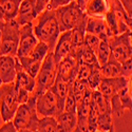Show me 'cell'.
I'll list each match as a JSON object with an SVG mask.
<instances>
[{
    "label": "cell",
    "instance_id": "cell-18",
    "mask_svg": "<svg viewBox=\"0 0 132 132\" xmlns=\"http://www.w3.org/2000/svg\"><path fill=\"white\" fill-rule=\"evenodd\" d=\"M86 33L96 35L101 39L109 38V31L107 28V23L105 18H98V17H88L87 23H86Z\"/></svg>",
    "mask_w": 132,
    "mask_h": 132
},
{
    "label": "cell",
    "instance_id": "cell-38",
    "mask_svg": "<svg viewBox=\"0 0 132 132\" xmlns=\"http://www.w3.org/2000/svg\"><path fill=\"white\" fill-rule=\"evenodd\" d=\"M118 1L122 3L126 12L132 17V0H118Z\"/></svg>",
    "mask_w": 132,
    "mask_h": 132
},
{
    "label": "cell",
    "instance_id": "cell-25",
    "mask_svg": "<svg viewBox=\"0 0 132 132\" xmlns=\"http://www.w3.org/2000/svg\"><path fill=\"white\" fill-rule=\"evenodd\" d=\"M92 101H93V103L95 104V106H96V108L98 110V114L111 112V106H110L109 98L104 96L100 91L93 90V92H92Z\"/></svg>",
    "mask_w": 132,
    "mask_h": 132
},
{
    "label": "cell",
    "instance_id": "cell-40",
    "mask_svg": "<svg viewBox=\"0 0 132 132\" xmlns=\"http://www.w3.org/2000/svg\"><path fill=\"white\" fill-rule=\"evenodd\" d=\"M4 21H5V20H4V17H3V12H2L1 6H0V27L3 24Z\"/></svg>",
    "mask_w": 132,
    "mask_h": 132
},
{
    "label": "cell",
    "instance_id": "cell-9",
    "mask_svg": "<svg viewBox=\"0 0 132 132\" xmlns=\"http://www.w3.org/2000/svg\"><path fill=\"white\" fill-rule=\"evenodd\" d=\"M38 39L36 38L34 31H33V23H27L20 26L19 29V43L16 57H27L31 54L34 47L37 45Z\"/></svg>",
    "mask_w": 132,
    "mask_h": 132
},
{
    "label": "cell",
    "instance_id": "cell-6",
    "mask_svg": "<svg viewBox=\"0 0 132 132\" xmlns=\"http://www.w3.org/2000/svg\"><path fill=\"white\" fill-rule=\"evenodd\" d=\"M18 106L14 82L2 84L0 86V115L4 123L13 119Z\"/></svg>",
    "mask_w": 132,
    "mask_h": 132
},
{
    "label": "cell",
    "instance_id": "cell-29",
    "mask_svg": "<svg viewBox=\"0 0 132 132\" xmlns=\"http://www.w3.org/2000/svg\"><path fill=\"white\" fill-rule=\"evenodd\" d=\"M78 61L79 63H85V64H89V65H98L100 67V64L97 62V59H96V55L93 51H91L88 47H86L84 45V48L79 54L78 56Z\"/></svg>",
    "mask_w": 132,
    "mask_h": 132
},
{
    "label": "cell",
    "instance_id": "cell-14",
    "mask_svg": "<svg viewBox=\"0 0 132 132\" xmlns=\"http://www.w3.org/2000/svg\"><path fill=\"white\" fill-rule=\"evenodd\" d=\"M16 56H0V79L2 84L14 82L16 77Z\"/></svg>",
    "mask_w": 132,
    "mask_h": 132
},
{
    "label": "cell",
    "instance_id": "cell-17",
    "mask_svg": "<svg viewBox=\"0 0 132 132\" xmlns=\"http://www.w3.org/2000/svg\"><path fill=\"white\" fill-rule=\"evenodd\" d=\"M110 7L111 5L109 0H88L85 6V13L88 17L104 18Z\"/></svg>",
    "mask_w": 132,
    "mask_h": 132
},
{
    "label": "cell",
    "instance_id": "cell-45",
    "mask_svg": "<svg viewBox=\"0 0 132 132\" xmlns=\"http://www.w3.org/2000/svg\"><path fill=\"white\" fill-rule=\"evenodd\" d=\"M93 132H101V131H93ZM111 132H115V130H114V129H113V130H112V131H111Z\"/></svg>",
    "mask_w": 132,
    "mask_h": 132
},
{
    "label": "cell",
    "instance_id": "cell-2",
    "mask_svg": "<svg viewBox=\"0 0 132 132\" xmlns=\"http://www.w3.org/2000/svg\"><path fill=\"white\" fill-rule=\"evenodd\" d=\"M54 13L59 26L60 33L71 31L88 19V16L75 0L65 5L55 9Z\"/></svg>",
    "mask_w": 132,
    "mask_h": 132
},
{
    "label": "cell",
    "instance_id": "cell-35",
    "mask_svg": "<svg viewBox=\"0 0 132 132\" xmlns=\"http://www.w3.org/2000/svg\"><path fill=\"white\" fill-rule=\"evenodd\" d=\"M50 0H35V15L36 17L48 9Z\"/></svg>",
    "mask_w": 132,
    "mask_h": 132
},
{
    "label": "cell",
    "instance_id": "cell-10",
    "mask_svg": "<svg viewBox=\"0 0 132 132\" xmlns=\"http://www.w3.org/2000/svg\"><path fill=\"white\" fill-rule=\"evenodd\" d=\"M110 106H111L112 115L115 114L116 116H122L125 110L132 109V98H131V88L130 85L125 87L118 93L113 95L110 98Z\"/></svg>",
    "mask_w": 132,
    "mask_h": 132
},
{
    "label": "cell",
    "instance_id": "cell-16",
    "mask_svg": "<svg viewBox=\"0 0 132 132\" xmlns=\"http://www.w3.org/2000/svg\"><path fill=\"white\" fill-rule=\"evenodd\" d=\"M16 60V77L14 80V85L16 89H22L28 91L32 94L35 88V78L30 76L21 67V64L18 60V58H15Z\"/></svg>",
    "mask_w": 132,
    "mask_h": 132
},
{
    "label": "cell",
    "instance_id": "cell-34",
    "mask_svg": "<svg viewBox=\"0 0 132 132\" xmlns=\"http://www.w3.org/2000/svg\"><path fill=\"white\" fill-rule=\"evenodd\" d=\"M131 74H132V59L129 58L126 61L120 63V75L128 79H131Z\"/></svg>",
    "mask_w": 132,
    "mask_h": 132
},
{
    "label": "cell",
    "instance_id": "cell-24",
    "mask_svg": "<svg viewBox=\"0 0 132 132\" xmlns=\"http://www.w3.org/2000/svg\"><path fill=\"white\" fill-rule=\"evenodd\" d=\"M21 67L22 69L30 75L32 77H36V75L41 67V63L42 61L40 60H36V59H33L32 57L30 56H27V57H17Z\"/></svg>",
    "mask_w": 132,
    "mask_h": 132
},
{
    "label": "cell",
    "instance_id": "cell-30",
    "mask_svg": "<svg viewBox=\"0 0 132 132\" xmlns=\"http://www.w3.org/2000/svg\"><path fill=\"white\" fill-rule=\"evenodd\" d=\"M49 52H50V49L46 43L42 42V41H38L37 45L34 47V49H33V51L31 52V54L29 56L32 57L33 59L42 61L45 59V57L49 54Z\"/></svg>",
    "mask_w": 132,
    "mask_h": 132
},
{
    "label": "cell",
    "instance_id": "cell-28",
    "mask_svg": "<svg viewBox=\"0 0 132 132\" xmlns=\"http://www.w3.org/2000/svg\"><path fill=\"white\" fill-rule=\"evenodd\" d=\"M57 122L55 117H40L36 132H56Z\"/></svg>",
    "mask_w": 132,
    "mask_h": 132
},
{
    "label": "cell",
    "instance_id": "cell-13",
    "mask_svg": "<svg viewBox=\"0 0 132 132\" xmlns=\"http://www.w3.org/2000/svg\"><path fill=\"white\" fill-rule=\"evenodd\" d=\"M79 61L73 56H68L57 63V76L67 82H73L76 78Z\"/></svg>",
    "mask_w": 132,
    "mask_h": 132
},
{
    "label": "cell",
    "instance_id": "cell-23",
    "mask_svg": "<svg viewBox=\"0 0 132 132\" xmlns=\"http://www.w3.org/2000/svg\"><path fill=\"white\" fill-rule=\"evenodd\" d=\"M90 103L82 102L76 108V117H77V127L84 132H88V116H89Z\"/></svg>",
    "mask_w": 132,
    "mask_h": 132
},
{
    "label": "cell",
    "instance_id": "cell-32",
    "mask_svg": "<svg viewBox=\"0 0 132 132\" xmlns=\"http://www.w3.org/2000/svg\"><path fill=\"white\" fill-rule=\"evenodd\" d=\"M102 80V76H101V73H100V67H94L93 68V71L90 75V77L88 78V86L91 90H96L98 85H100Z\"/></svg>",
    "mask_w": 132,
    "mask_h": 132
},
{
    "label": "cell",
    "instance_id": "cell-22",
    "mask_svg": "<svg viewBox=\"0 0 132 132\" xmlns=\"http://www.w3.org/2000/svg\"><path fill=\"white\" fill-rule=\"evenodd\" d=\"M55 118H56L57 124L59 126H61L62 128H64L68 132H72L76 127H77V117H76V113L62 111Z\"/></svg>",
    "mask_w": 132,
    "mask_h": 132
},
{
    "label": "cell",
    "instance_id": "cell-12",
    "mask_svg": "<svg viewBox=\"0 0 132 132\" xmlns=\"http://www.w3.org/2000/svg\"><path fill=\"white\" fill-rule=\"evenodd\" d=\"M71 50H72V31H65L60 33L56 43H55V47L52 51L56 64L65 57L70 56Z\"/></svg>",
    "mask_w": 132,
    "mask_h": 132
},
{
    "label": "cell",
    "instance_id": "cell-11",
    "mask_svg": "<svg viewBox=\"0 0 132 132\" xmlns=\"http://www.w3.org/2000/svg\"><path fill=\"white\" fill-rule=\"evenodd\" d=\"M130 81L131 79H128L122 75L110 78H102L96 90L100 91L104 96L110 100L113 95H115L122 89H124L125 87L130 85Z\"/></svg>",
    "mask_w": 132,
    "mask_h": 132
},
{
    "label": "cell",
    "instance_id": "cell-36",
    "mask_svg": "<svg viewBox=\"0 0 132 132\" xmlns=\"http://www.w3.org/2000/svg\"><path fill=\"white\" fill-rule=\"evenodd\" d=\"M71 1H73V0H50L48 9L55 10V9L59 7V6H62V5H65V4L70 3Z\"/></svg>",
    "mask_w": 132,
    "mask_h": 132
},
{
    "label": "cell",
    "instance_id": "cell-42",
    "mask_svg": "<svg viewBox=\"0 0 132 132\" xmlns=\"http://www.w3.org/2000/svg\"><path fill=\"white\" fill-rule=\"evenodd\" d=\"M72 132H84V131H82V130H80L78 127H76V128H75V129H74Z\"/></svg>",
    "mask_w": 132,
    "mask_h": 132
},
{
    "label": "cell",
    "instance_id": "cell-15",
    "mask_svg": "<svg viewBox=\"0 0 132 132\" xmlns=\"http://www.w3.org/2000/svg\"><path fill=\"white\" fill-rule=\"evenodd\" d=\"M35 18V0H21L15 18L16 22L19 26H23L33 22Z\"/></svg>",
    "mask_w": 132,
    "mask_h": 132
},
{
    "label": "cell",
    "instance_id": "cell-3",
    "mask_svg": "<svg viewBox=\"0 0 132 132\" xmlns=\"http://www.w3.org/2000/svg\"><path fill=\"white\" fill-rule=\"evenodd\" d=\"M57 76V64L54 60L53 52L50 51L49 54L42 60L41 67L35 77V88L32 92V96L38 97L42 93L50 90L55 82Z\"/></svg>",
    "mask_w": 132,
    "mask_h": 132
},
{
    "label": "cell",
    "instance_id": "cell-27",
    "mask_svg": "<svg viewBox=\"0 0 132 132\" xmlns=\"http://www.w3.org/2000/svg\"><path fill=\"white\" fill-rule=\"evenodd\" d=\"M114 129L113 119H112V113H103L98 114L97 122H96V131L101 132H111Z\"/></svg>",
    "mask_w": 132,
    "mask_h": 132
},
{
    "label": "cell",
    "instance_id": "cell-8",
    "mask_svg": "<svg viewBox=\"0 0 132 132\" xmlns=\"http://www.w3.org/2000/svg\"><path fill=\"white\" fill-rule=\"evenodd\" d=\"M36 111L39 117H56L62 112L51 89L36 98Z\"/></svg>",
    "mask_w": 132,
    "mask_h": 132
},
{
    "label": "cell",
    "instance_id": "cell-31",
    "mask_svg": "<svg viewBox=\"0 0 132 132\" xmlns=\"http://www.w3.org/2000/svg\"><path fill=\"white\" fill-rule=\"evenodd\" d=\"M98 67V65H95ZM93 65H89V64H85V63H79L78 67V71H77V75H76L75 79H79V80H88V78L90 77V75L93 71Z\"/></svg>",
    "mask_w": 132,
    "mask_h": 132
},
{
    "label": "cell",
    "instance_id": "cell-1",
    "mask_svg": "<svg viewBox=\"0 0 132 132\" xmlns=\"http://www.w3.org/2000/svg\"><path fill=\"white\" fill-rule=\"evenodd\" d=\"M33 21V31L38 41L45 42L49 47L50 51H53L55 43H56L60 30L59 26L55 17L54 10L47 9L42 13H40Z\"/></svg>",
    "mask_w": 132,
    "mask_h": 132
},
{
    "label": "cell",
    "instance_id": "cell-20",
    "mask_svg": "<svg viewBox=\"0 0 132 132\" xmlns=\"http://www.w3.org/2000/svg\"><path fill=\"white\" fill-rule=\"evenodd\" d=\"M21 0H0V6L2 9L5 21L14 20L17 16Z\"/></svg>",
    "mask_w": 132,
    "mask_h": 132
},
{
    "label": "cell",
    "instance_id": "cell-4",
    "mask_svg": "<svg viewBox=\"0 0 132 132\" xmlns=\"http://www.w3.org/2000/svg\"><path fill=\"white\" fill-rule=\"evenodd\" d=\"M39 116L36 111V97L30 96L29 101L18 106L12 122L18 130H30L35 132L37 130Z\"/></svg>",
    "mask_w": 132,
    "mask_h": 132
},
{
    "label": "cell",
    "instance_id": "cell-44",
    "mask_svg": "<svg viewBox=\"0 0 132 132\" xmlns=\"http://www.w3.org/2000/svg\"><path fill=\"white\" fill-rule=\"evenodd\" d=\"M17 132H33V131H30V130H18Z\"/></svg>",
    "mask_w": 132,
    "mask_h": 132
},
{
    "label": "cell",
    "instance_id": "cell-41",
    "mask_svg": "<svg viewBox=\"0 0 132 132\" xmlns=\"http://www.w3.org/2000/svg\"><path fill=\"white\" fill-rule=\"evenodd\" d=\"M56 132H68V131L65 130L64 128H62L61 126H59V125L57 124V127H56Z\"/></svg>",
    "mask_w": 132,
    "mask_h": 132
},
{
    "label": "cell",
    "instance_id": "cell-7",
    "mask_svg": "<svg viewBox=\"0 0 132 132\" xmlns=\"http://www.w3.org/2000/svg\"><path fill=\"white\" fill-rule=\"evenodd\" d=\"M132 32L127 31L116 36L108 38V42L111 51V57L122 63L132 56Z\"/></svg>",
    "mask_w": 132,
    "mask_h": 132
},
{
    "label": "cell",
    "instance_id": "cell-33",
    "mask_svg": "<svg viewBox=\"0 0 132 132\" xmlns=\"http://www.w3.org/2000/svg\"><path fill=\"white\" fill-rule=\"evenodd\" d=\"M100 42H101L100 37H97L96 35H93V34L86 33V35H85V46L88 47L94 53H96V51L98 49V46H100Z\"/></svg>",
    "mask_w": 132,
    "mask_h": 132
},
{
    "label": "cell",
    "instance_id": "cell-46",
    "mask_svg": "<svg viewBox=\"0 0 132 132\" xmlns=\"http://www.w3.org/2000/svg\"><path fill=\"white\" fill-rule=\"evenodd\" d=\"M2 85V81H1V79H0V86H1Z\"/></svg>",
    "mask_w": 132,
    "mask_h": 132
},
{
    "label": "cell",
    "instance_id": "cell-37",
    "mask_svg": "<svg viewBox=\"0 0 132 132\" xmlns=\"http://www.w3.org/2000/svg\"><path fill=\"white\" fill-rule=\"evenodd\" d=\"M0 132H17V129L15 128L12 120H10V122H5L0 127Z\"/></svg>",
    "mask_w": 132,
    "mask_h": 132
},
{
    "label": "cell",
    "instance_id": "cell-5",
    "mask_svg": "<svg viewBox=\"0 0 132 132\" xmlns=\"http://www.w3.org/2000/svg\"><path fill=\"white\" fill-rule=\"evenodd\" d=\"M19 29L20 26L16 20L4 21L0 27L1 30V54L9 56H16L19 43Z\"/></svg>",
    "mask_w": 132,
    "mask_h": 132
},
{
    "label": "cell",
    "instance_id": "cell-19",
    "mask_svg": "<svg viewBox=\"0 0 132 132\" xmlns=\"http://www.w3.org/2000/svg\"><path fill=\"white\" fill-rule=\"evenodd\" d=\"M52 92L55 94L57 101H58V105L60 107V109L63 111V105H64V100L65 96L68 94L69 91V84L67 81H64L63 79H61L60 77L56 76V79H55L54 85L51 88Z\"/></svg>",
    "mask_w": 132,
    "mask_h": 132
},
{
    "label": "cell",
    "instance_id": "cell-43",
    "mask_svg": "<svg viewBox=\"0 0 132 132\" xmlns=\"http://www.w3.org/2000/svg\"><path fill=\"white\" fill-rule=\"evenodd\" d=\"M1 30H0V56H1Z\"/></svg>",
    "mask_w": 132,
    "mask_h": 132
},
{
    "label": "cell",
    "instance_id": "cell-21",
    "mask_svg": "<svg viewBox=\"0 0 132 132\" xmlns=\"http://www.w3.org/2000/svg\"><path fill=\"white\" fill-rule=\"evenodd\" d=\"M100 73L102 78H110L120 75V63L113 57L110 56L109 60L100 67Z\"/></svg>",
    "mask_w": 132,
    "mask_h": 132
},
{
    "label": "cell",
    "instance_id": "cell-47",
    "mask_svg": "<svg viewBox=\"0 0 132 132\" xmlns=\"http://www.w3.org/2000/svg\"><path fill=\"white\" fill-rule=\"evenodd\" d=\"M35 132H36V131H35Z\"/></svg>",
    "mask_w": 132,
    "mask_h": 132
},
{
    "label": "cell",
    "instance_id": "cell-39",
    "mask_svg": "<svg viewBox=\"0 0 132 132\" xmlns=\"http://www.w3.org/2000/svg\"><path fill=\"white\" fill-rule=\"evenodd\" d=\"M75 1L77 2V4L79 5V7L85 12V6H86V3H87L88 0H75Z\"/></svg>",
    "mask_w": 132,
    "mask_h": 132
},
{
    "label": "cell",
    "instance_id": "cell-26",
    "mask_svg": "<svg viewBox=\"0 0 132 132\" xmlns=\"http://www.w3.org/2000/svg\"><path fill=\"white\" fill-rule=\"evenodd\" d=\"M95 55H96V59H97L98 64H100V67L103 64H105L109 60L110 56H111V51H110L108 38L101 39L100 46H98V49H97Z\"/></svg>",
    "mask_w": 132,
    "mask_h": 132
}]
</instances>
